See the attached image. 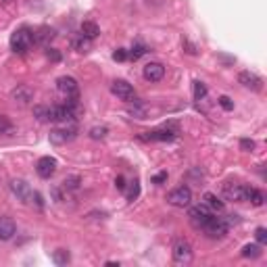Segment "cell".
Listing matches in <instances>:
<instances>
[{"instance_id": "obj_19", "label": "cell", "mask_w": 267, "mask_h": 267, "mask_svg": "<svg viewBox=\"0 0 267 267\" xmlns=\"http://www.w3.org/2000/svg\"><path fill=\"white\" fill-rule=\"evenodd\" d=\"M80 35H84V38H88V40H94V38L100 35V29H98V25L94 21H84L80 25Z\"/></svg>"}, {"instance_id": "obj_33", "label": "cell", "mask_w": 267, "mask_h": 267, "mask_svg": "<svg viewBox=\"0 0 267 267\" xmlns=\"http://www.w3.org/2000/svg\"><path fill=\"white\" fill-rule=\"evenodd\" d=\"M240 148L246 150V152H253V150H255V142L248 140V138H242V140H240Z\"/></svg>"}, {"instance_id": "obj_14", "label": "cell", "mask_w": 267, "mask_h": 267, "mask_svg": "<svg viewBox=\"0 0 267 267\" xmlns=\"http://www.w3.org/2000/svg\"><path fill=\"white\" fill-rule=\"evenodd\" d=\"M142 75L146 82H161L165 78V67L161 63H148L142 69Z\"/></svg>"}, {"instance_id": "obj_26", "label": "cell", "mask_w": 267, "mask_h": 267, "mask_svg": "<svg viewBox=\"0 0 267 267\" xmlns=\"http://www.w3.org/2000/svg\"><path fill=\"white\" fill-rule=\"evenodd\" d=\"M80 184H82L80 175H69V177H65V180H63V188L65 190H78Z\"/></svg>"}, {"instance_id": "obj_4", "label": "cell", "mask_w": 267, "mask_h": 267, "mask_svg": "<svg viewBox=\"0 0 267 267\" xmlns=\"http://www.w3.org/2000/svg\"><path fill=\"white\" fill-rule=\"evenodd\" d=\"M57 88H59V92L67 96V102H73L78 104V96H80V86L75 82V78H71V75H63L57 80Z\"/></svg>"}, {"instance_id": "obj_15", "label": "cell", "mask_w": 267, "mask_h": 267, "mask_svg": "<svg viewBox=\"0 0 267 267\" xmlns=\"http://www.w3.org/2000/svg\"><path fill=\"white\" fill-rule=\"evenodd\" d=\"M9 188H11V192L15 194V197H17V199H21V201H27V199H29V194H31L29 184H27L25 180H11Z\"/></svg>"}, {"instance_id": "obj_35", "label": "cell", "mask_w": 267, "mask_h": 267, "mask_svg": "<svg viewBox=\"0 0 267 267\" xmlns=\"http://www.w3.org/2000/svg\"><path fill=\"white\" fill-rule=\"evenodd\" d=\"M219 104H221V109H225V111H232V109H234V102L230 100L227 96H221V98H219Z\"/></svg>"}, {"instance_id": "obj_32", "label": "cell", "mask_w": 267, "mask_h": 267, "mask_svg": "<svg viewBox=\"0 0 267 267\" xmlns=\"http://www.w3.org/2000/svg\"><path fill=\"white\" fill-rule=\"evenodd\" d=\"M46 57H48L52 63H59V61H61V52H59L57 48H50V46H48V48H46Z\"/></svg>"}, {"instance_id": "obj_16", "label": "cell", "mask_w": 267, "mask_h": 267, "mask_svg": "<svg viewBox=\"0 0 267 267\" xmlns=\"http://www.w3.org/2000/svg\"><path fill=\"white\" fill-rule=\"evenodd\" d=\"M17 234V225L11 217H0V240L7 242Z\"/></svg>"}, {"instance_id": "obj_17", "label": "cell", "mask_w": 267, "mask_h": 267, "mask_svg": "<svg viewBox=\"0 0 267 267\" xmlns=\"http://www.w3.org/2000/svg\"><path fill=\"white\" fill-rule=\"evenodd\" d=\"M33 117L38 119L40 123H48V121H55V111H52V106L35 104L33 106Z\"/></svg>"}, {"instance_id": "obj_40", "label": "cell", "mask_w": 267, "mask_h": 267, "mask_svg": "<svg viewBox=\"0 0 267 267\" xmlns=\"http://www.w3.org/2000/svg\"><path fill=\"white\" fill-rule=\"evenodd\" d=\"M52 197H55V201H57V203H61V201H63L61 190H59V188H52Z\"/></svg>"}, {"instance_id": "obj_13", "label": "cell", "mask_w": 267, "mask_h": 267, "mask_svg": "<svg viewBox=\"0 0 267 267\" xmlns=\"http://www.w3.org/2000/svg\"><path fill=\"white\" fill-rule=\"evenodd\" d=\"M11 98L17 102V104H29L33 100V88H29L27 84H21L11 90Z\"/></svg>"}, {"instance_id": "obj_39", "label": "cell", "mask_w": 267, "mask_h": 267, "mask_svg": "<svg viewBox=\"0 0 267 267\" xmlns=\"http://www.w3.org/2000/svg\"><path fill=\"white\" fill-rule=\"evenodd\" d=\"M165 180H167V171H161V173H157L152 177V184H163Z\"/></svg>"}, {"instance_id": "obj_38", "label": "cell", "mask_w": 267, "mask_h": 267, "mask_svg": "<svg viewBox=\"0 0 267 267\" xmlns=\"http://www.w3.org/2000/svg\"><path fill=\"white\" fill-rule=\"evenodd\" d=\"M130 113H132V115H136L138 119H144V115H146V111L142 109V106H132V109H130Z\"/></svg>"}, {"instance_id": "obj_31", "label": "cell", "mask_w": 267, "mask_h": 267, "mask_svg": "<svg viewBox=\"0 0 267 267\" xmlns=\"http://www.w3.org/2000/svg\"><path fill=\"white\" fill-rule=\"evenodd\" d=\"M106 134H109V130H106L104 126H102V128H98V126H96V128H92V130H90V138H92V140H102Z\"/></svg>"}, {"instance_id": "obj_27", "label": "cell", "mask_w": 267, "mask_h": 267, "mask_svg": "<svg viewBox=\"0 0 267 267\" xmlns=\"http://www.w3.org/2000/svg\"><path fill=\"white\" fill-rule=\"evenodd\" d=\"M207 96V86L203 82H194V100H203Z\"/></svg>"}, {"instance_id": "obj_28", "label": "cell", "mask_w": 267, "mask_h": 267, "mask_svg": "<svg viewBox=\"0 0 267 267\" xmlns=\"http://www.w3.org/2000/svg\"><path fill=\"white\" fill-rule=\"evenodd\" d=\"M138 194H140V184L134 180V182L130 184L128 192H126V197H128V201H136V199H138Z\"/></svg>"}, {"instance_id": "obj_23", "label": "cell", "mask_w": 267, "mask_h": 267, "mask_svg": "<svg viewBox=\"0 0 267 267\" xmlns=\"http://www.w3.org/2000/svg\"><path fill=\"white\" fill-rule=\"evenodd\" d=\"M52 261H55L57 265H67L71 261V255H69L67 248H57V251L52 253Z\"/></svg>"}, {"instance_id": "obj_21", "label": "cell", "mask_w": 267, "mask_h": 267, "mask_svg": "<svg viewBox=\"0 0 267 267\" xmlns=\"http://www.w3.org/2000/svg\"><path fill=\"white\" fill-rule=\"evenodd\" d=\"M148 52V48L142 44V42H136L134 46H132V50H128V59H132V61H138L140 57H144Z\"/></svg>"}, {"instance_id": "obj_20", "label": "cell", "mask_w": 267, "mask_h": 267, "mask_svg": "<svg viewBox=\"0 0 267 267\" xmlns=\"http://www.w3.org/2000/svg\"><path fill=\"white\" fill-rule=\"evenodd\" d=\"M203 201H205V205H207L209 209H213V211H223V203H221L213 192H205V194H203Z\"/></svg>"}, {"instance_id": "obj_34", "label": "cell", "mask_w": 267, "mask_h": 267, "mask_svg": "<svg viewBox=\"0 0 267 267\" xmlns=\"http://www.w3.org/2000/svg\"><path fill=\"white\" fill-rule=\"evenodd\" d=\"M113 59L119 61V63H121V61H128V50H126V48H117V50L113 52Z\"/></svg>"}, {"instance_id": "obj_25", "label": "cell", "mask_w": 267, "mask_h": 267, "mask_svg": "<svg viewBox=\"0 0 267 267\" xmlns=\"http://www.w3.org/2000/svg\"><path fill=\"white\" fill-rule=\"evenodd\" d=\"M92 40H88V38H84V35H80V38H73V42H71V46H73L78 52H88L90 50V44Z\"/></svg>"}, {"instance_id": "obj_12", "label": "cell", "mask_w": 267, "mask_h": 267, "mask_svg": "<svg viewBox=\"0 0 267 267\" xmlns=\"http://www.w3.org/2000/svg\"><path fill=\"white\" fill-rule=\"evenodd\" d=\"M188 217H190V221H192L194 227L201 230V225L211 217V211H209L207 205H197V207H192V209L188 211Z\"/></svg>"}, {"instance_id": "obj_2", "label": "cell", "mask_w": 267, "mask_h": 267, "mask_svg": "<svg viewBox=\"0 0 267 267\" xmlns=\"http://www.w3.org/2000/svg\"><path fill=\"white\" fill-rule=\"evenodd\" d=\"M201 230H203V232H205L209 238H223V236L227 234L230 225H227V221H225L223 217L211 215V217L201 225Z\"/></svg>"}, {"instance_id": "obj_22", "label": "cell", "mask_w": 267, "mask_h": 267, "mask_svg": "<svg viewBox=\"0 0 267 267\" xmlns=\"http://www.w3.org/2000/svg\"><path fill=\"white\" fill-rule=\"evenodd\" d=\"M261 253H263V251H261L259 244H246V246L242 248L240 255H242L244 259H257V257H261Z\"/></svg>"}, {"instance_id": "obj_29", "label": "cell", "mask_w": 267, "mask_h": 267, "mask_svg": "<svg viewBox=\"0 0 267 267\" xmlns=\"http://www.w3.org/2000/svg\"><path fill=\"white\" fill-rule=\"evenodd\" d=\"M182 46H184V50L188 52V55H199V46L197 44H194V42H190L188 38H182Z\"/></svg>"}, {"instance_id": "obj_8", "label": "cell", "mask_w": 267, "mask_h": 267, "mask_svg": "<svg viewBox=\"0 0 267 267\" xmlns=\"http://www.w3.org/2000/svg\"><path fill=\"white\" fill-rule=\"evenodd\" d=\"M111 92L119 98V100H126V102H132L136 98V90H134V86L128 84L126 80H115L111 84Z\"/></svg>"}, {"instance_id": "obj_9", "label": "cell", "mask_w": 267, "mask_h": 267, "mask_svg": "<svg viewBox=\"0 0 267 267\" xmlns=\"http://www.w3.org/2000/svg\"><path fill=\"white\" fill-rule=\"evenodd\" d=\"M248 192H251V186H242V184H225L223 186V194L230 201L246 203L248 201Z\"/></svg>"}, {"instance_id": "obj_11", "label": "cell", "mask_w": 267, "mask_h": 267, "mask_svg": "<svg viewBox=\"0 0 267 267\" xmlns=\"http://www.w3.org/2000/svg\"><path fill=\"white\" fill-rule=\"evenodd\" d=\"M238 82L244 88H248V90H253V92H261L263 90V80L257 73H251V71H240V73H238Z\"/></svg>"}, {"instance_id": "obj_6", "label": "cell", "mask_w": 267, "mask_h": 267, "mask_svg": "<svg viewBox=\"0 0 267 267\" xmlns=\"http://www.w3.org/2000/svg\"><path fill=\"white\" fill-rule=\"evenodd\" d=\"M177 136V126H165V128H159V130H152V132H144L140 138L142 140H150V142H169Z\"/></svg>"}, {"instance_id": "obj_1", "label": "cell", "mask_w": 267, "mask_h": 267, "mask_svg": "<svg viewBox=\"0 0 267 267\" xmlns=\"http://www.w3.org/2000/svg\"><path fill=\"white\" fill-rule=\"evenodd\" d=\"M9 44H11V50L15 55H25L27 48L33 44V31L29 27H19L17 31H13Z\"/></svg>"}, {"instance_id": "obj_3", "label": "cell", "mask_w": 267, "mask_h": 267, "mask_svg": "<svg viewBox=\"0 0 267 267\" xmlns=\"http://www.w3.org/2000/svg\"><path fill=\"white\" fill-rule=\"evenodd\" d=\"M78 136V128H75V123H69V126H63V128H55V130H50L48 134V140H50V144H67V142H71Z\"/></svg>"}, {"instance_id": "obj_7", "label": "cell", "mask_w": 267, "mask_h": 267, "mask_svg": "<svg viewBox=\"0 0 267 267\" xmlns=\"http://www.w3.org/2000/svg\"><path fill=\"white\" fill-rule=\"evenodd\" d=\"M167 203L173 207H188L192 203V190L188 186H180L167 194Z\"/></svg>"}, {"instance_id": "obj_5", "label": "cell", "mask_w": 267, "mask_h": 267, "mask_svg": "<svg viewBox=\"0 0 267 267\" xmlns=\"http://www.w3.org/2000/svg\"><path fill=\"white\" fill-rule=\"evenodd\" d=\"M171 255H173V261H175L177 265H188V263H192V259H194L192 246H190V242H186V240H175V244H173V248H171Z\"/></svg>"}, {"instance_id": "obj_18", "label": "cell", "mask_w": 267, "mask_h": 267, "mask_svg": "<svg viewBox=\"0 0 267 267\" xmlns=\"http://www.w3.org/2000/svg\"><path fill=\"white\" fill-rule=\"evenodd\" d=\"M55 29H52V27H40L38 31H33V42L35 44H40V46H48V42L52 40V38H55Z\"/></svg>"}, {"instance_id": "obj_30", "label": "cell", "mask_w": 267, "mask_h": 267, "mask_svg": "<svg viewBox=\"0 0 267 267\" xmlns=\"http://www.w3.org/2000/svg\"><path fill=\"white\" fill-rule=\"evenodd\" d=\"M13 130V123L7 115H0V134H9Z\"/></svg>"}, {"instance_id": "obj_24", "label": "cell", "mask_w": 267, "mask_h": 267, "mask_svg": "<svg viewBox=\"0 0 267 267\" xmlns=\"http://www.w3.org/2000/svg\"><path fill=\"white\" fill-rule=\"evenodd\" d=\"M248 203L255 205V207H261L265 203V194L257 188H251V192H248Z\"/></svg>"}, {"instance_id": "obj_37", "label": "cell", "mask_w": 267, "mask_h": 267, "mask_svg": "<svg viewBox=\"0 0 267 267\" xmlns=\"http://www.w3.org/2000/svg\"><path fill=\"white\" fill-rule=\"evenodd\" d=\"M115 188H117V190H121V192L126 190V188H128L126 177H123V175H117V177H115Z\"/></svg>"}, {"instance_id": "obj_10", "label": "cell", "mask_w": 267, "mask_h": 267, "mask_svg": "<svg viewBox=\"0 0 267 267\" xmlns=\"http://www.w3.org/2000/svg\"><path fill=\"white\" fill-rule=\"evenodd\" d=\"M57 171V159L55 157H42L38 163H35V173H38L42 180H50Z\"/></svg>"}, {"instance_id": "obj_36", "label": "cell", "mask_w": 267, "mask_h": 267, "mask_svg": "<svg viewBox=\"0 0 267 267\" xmlns=\"http://www.w3.org/2000/svg\"><path fill=\"white\" fill-rule=\"evenodd\" d=\"M255 238H257V242H265L267 240V230L265 227H257V232H255Z\"/></svg>"}]
</instances>
